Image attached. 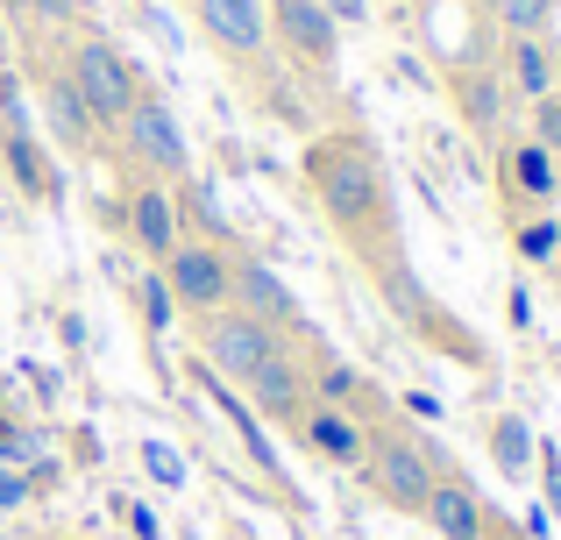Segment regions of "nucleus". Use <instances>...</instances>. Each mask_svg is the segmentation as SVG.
<instances>
[{
	"label": "nucleus",
	"mask_w": 561,
	"mask_h": 540,
	"mask_svg": "<svg viewBox=\"0 0 561 540\" xmlns=\"http://www.w3.org/2000/svg\"><path fill=\"white\" fill-rule=\"evenodd\" d=\"M142 462H150V476H157V484H179V476H185V470H179V456H171L164 441H150V448H142Z\"/></svg>",
	"instance_id": "nucleus-25"
},
{
	"label": "nucleus",
	"mask_w": 561,
	"mask_h": 540,
	"mask_svg": "<svg viewBox=\"0 0 561 540\" xmlns=\"http://www.w3.org/2000/svg\"><path fill=\"white\" fill-rule=\"evenodd\" d=\"M271 356H285V342H277L271 320L242 313V306H214V313H199V363L214 377L249 384V377H256Z\"/></svg>",
	"instance_id": "nucleus-3"
},
{
	"label": "nucleus",
	"mask_w": 561,
	"mask_h": 540,
	"mask_svg": "<svg viewBox=\"0 0 561 540\" xmlns=\"http://www.w3.org/2000/svg\"><path fill=\"white\" fill-rule=\"evenodd\" d=\"M512 85H519L526 100H548L554 93V57L540 36H512Z\"/></svg>",
	"instance_id": "nucleus-16"
},
{
	"label": "nucleus",
	"mask_w": 561,
	"mask_h": 540,
	"mask_svg": "<svg viewBox=\"0 0 561 540\" xmlns=\"http://www.w3.org/2000/svg\"><path fill=\"white\" fill-rule=\"evenodd\" d=\"M420 519H426V527H434L440 540H477V533H483V519H491V513H483V498H477V491H469L462 476L448 470V476H440L434 491H426Z\"/></svg>",
	"instance_id": "nucleus-10"
},
{
	"label": "nucleus",
	"mask_w": 561,
	"mask_h": 540,
	"mask_svg": "<svg viewBox=\"0 0 561 540\" xmlns=\"http://www.w3.org/2000/svg\"><path fill=\"white\" fill-rule=\"evenodd\" d=\"M462 107H469V122H477V128H491L497 122V85L491 79H462Z\"/></svg>",
	"instance_id": "nucleus-22"
},
{
	"label": "nucleus",
	"mask_w": 561,
	"mask_h": 540,
	"mask_svg": "<svg viewBox=\"0 0 561 540\" xmlns=\"http://www.w3.org/2000/svg\"><path fill=\"white\" fill-rule=\"evenodd\" d=\"M0 157H8V171H14V185H22L28 199H50L57 207V171H50V157H43V142H36V128H0Z\"/></svg>",
	"instance_id": "nucleus-15"
},
{
	"label": "nucleus",
	"mask_w": 561,
	"mask_h": 540,
	"mask_svg": "<svg viewBox=\"0 0 561 540\" xmlns=\"http://www.w3.org/2000/svg\"><path fill=\"white\" fill-rule=\"evenodd\" d=\"M554 228H561V214H554Z\"/></svg>",
	"instance_id": "nucleus-31"
},
{
	"label": "nucleus",
	"mask_w": 561,
	"mask_h": 540,
	"mask_svg": "<svg viewBox=\"0 0 561 540\" xmlns=\"http://www.w3.org/2000/svg\"><path fill=\"white\" fill-rule=\"evenodd\" d=\"M491 14L512 28V36H540L548 14H554V0H491Z\"/></svg>",
	"instance_id": "nucleus-19"
},
{
	"label": "nucleus",
	"mask_w": 561,
	"mask_h": 540,
	"mask_svg": "<svg viewBox=\"0 0 561 540\" xmlns=\"http://www.w3.org/2000/svg\"><path fill=\"white\" fill-rule=\"evenodd\" d=\"M271 8V36L285 43L299 65L328 71L334 57H342V22L328 14V0H263Z\"/></svg>",
	"instance_id": "nucleus-7"
},
{
	"label": "nucleus",
	"mask_w": 561,
	"mask_h": 540,
	"mask_svg": "<svg viewBox=\"0 0 561 540\" xmlns=\"http://www.w3.org/2000/svg\"><path fill=\"white\" fill-rule=\"evenodd\" d=\"M519 256H526V264H554V256H561V228L554 221H526L519 228Z\"/></svg>",
	"instance_id": "nucleus-20"
},
{
	"label": "nucleus",
	"mask_w": 561,
	"mask_h": 540,
	"mask_svg": "<svg viewBox=\"0 0 561 540\" xmlns=\"http://www.w3.org/2000/svg\"><path fill=\"white\" fill-rule=\"evenodd\" d=\"M128 242H136L142 256H157V264L185 242V214H179V199L164 193V179H150V185L128 193Z\"/></svg>",
	"instance_id": "nucleus-9"
},
{
	"label": "nucleus",
	"mask_w": 561,
	"mask_h": 540,
	"mask_svg": "<svg viewBox=\"0 0 561 540\" xmlns=\"http://www.w3.org/2000/svg\"><path fill=\"white\" fill-rule=\"evenodd\" d=\"M122 150L136 157L142 171H157V179H185L192 171L185 128H179V114H171L157 93H136V107L122 114Z\"/></svg>",
	"instance_id": "nucleus-5"
},
{
	"label": "nucleus",
	"mask_w": 561,
	"mask_h": 540,
	"mask_svg": "<svg viewBox=\"0 0 561 540\" xmlns=\"http://www.w3.org/2000/svg\"><path fill=\"white\" fill-rule=\"evenodd\" d=\"M164 285L171 299H179V313H214V306H228L234 291V256L220 250V242H179V250L164 256Z\"/></svg>",
	"instance_id": "nucleus-6"
},
{
	"label": "nucleus",
	"mask_w": 561,
	"mask_h": 540,
	"mask_svg": "<svg viewBox=\"0 0 561 540\" xmlns=\"http://www.w3.org/2000/svg\"><path fill=\"white\" fill-rule=\"evenodd\" d=\"M228 306H242V313L271 320V328H291V320H299V299H291V285H285V277H277L271 264H234V291H228Z\"/></svg>",
	"instance_id": "nucleus-11"
},
{
	"label": "nucleus",
	"mask_w": 561,
	"mask_h": 540,
	"mask_svg": "<svg viewBox=\"0 0 561 540\" xmlns=\"http://www.w3.org/2000/svg\"><path fill=\"white\" fill-rule=\"evenodd\" d=\"M491 456H497V470H526V462H534V434H526L519 413H505L491 427Z\"/></svg>",
	"instance_id": "nucleus-18"
},
{
	"label": "nucleus",
	"mask_w": 561,
	"mask_h": 540,
	"mask_svg": "<svg viewBox=\"0 0 561 540\" xmlns=\"http://www.w3.org/2000/svg\"><path fill=\"white\" fill-rule=\"evenodd\" d=\"M540 456V484H548V505L561 513V448H534Z\"/></svg>",
	"instance_id": "nucleus-26"
},
{
	"label": "nucleus",
	"mask_w": 561,
	"mask_h": 540,
	"mask_svg": "<svg viewBox=\"0 0 561 540\" xmlns=\"http://www.w3.org/2000/svg\"><path fill=\"white\" fill-rule=\"evenodd\" d=\"M65 79H71V93L85 100V114H93L100 128H122V114L136 107V93H142L136 65H128L107 36H79V43H71Z\"/></svg>",
	"instance_id": "nucleus-4"
},
{
	"label": "nucleus",
	"mask_w": 561,
	"mask_h": 540,
	"mask_svg": "<svg viewBox=\"0 0 561 540\" xmlns=\"http://www.w3.org/2000/svg\"><path fill=\"white\" fill-rule=\"evenodd\" d=\"M43 122H50V136L65 142L71 157H85V150L100 142V122L85 114V100L71 93V79H65V71H43Z\"/></svg>",
	"instance_id": "nucleus-12"
},
{
	"label": "nucleus",
	"mask_w": 561,
	"mask_h": 540,
	"mask_svg": "<svg viewBox=\"0 0 561 540\" xmlns=\"http://www.w3.org/2000/svg\"><path fill=\"white\" fill-rule=\"evenodd\" d=\"M477 540H526V533H519V527H505V519H483V533H477Z\"/></svg>",
	"instance_id": "nucleus-28"
},
{
	"label": "nucleus",
	"mask_w": 561,
	"mask_h": 540,
	"mask_svg": "<svg viewBox=\"0 0 561 540\" xmlns=\"http://www.w3.org/2000/svg\"><path fill=\"white\" fill-rule=\"evenodd\" d=\"M249 399H256L263 420H291V427H299V413H306V377H299V363H291V356H271L256 377H249Z\"/></svg>",
	"instance_id": "nucleus-14"
},
{
	"label": "nucleus",
	"mask_w": 561,
	"mask_h": 540,
	"mask_svg": "<svg viewBox=\"0 0 561 540\" xmlns=\"http://www.w3.org/2000/svg\"><path fill=\"white\" fill-rule=\"evenodd\" d=\"M28 491H36V484H28L22 470H8V462H0V513H22V505H28Z\"/></svg>",
	"instance_id": "nucleus-23"
},
{
	"label": "nucleus",
	"mask_w": 561,
	"mask_h": 540,
	"mask_svg": "<svg viewBox=\"0 0 561 540\" xmlns=\"http://www.w3.org/2000/svg\"><path fill=\"white\" fill-rule=\"evenodd\" d=\"M43 22H79V0H28Z\"/></svg>",
	"instance_id": "nucleus-27"
},
{
	"label": "nucleus",
	"mask_w": 561,
	"mask_h": 540,
	"mask_svg": "<svg viewBox=\"0 0 561 540\" xmlns=\"http://www.w3.org/2000/svg\"><path fill=\"white\" fill-rule=\"evenodd\" d=\"M192 22L220 57H256L271 43V8L263 0H192Z\"/></svg>",
	"instance_id": "nucleus-8"
},
{
	"label": "nucleus",
	"mask_w": 561,
	"mask_h": 540,
	"mask_svg": "<svg viewBox=\"0 0 561 540\" xmlns=\"http://www.w3.org/2000/svg\"><path fill=\"white\" fill-rule=\"evenodd\" d=\"M363 476H370V491L391 513H420L426 505V491L440 484V462H434V448L426 441H412V434H398V427H377V434H363V462H356Z\"/></svg>",
	"instance_id": "nucleus-2"
},
{
	"label": "nucleus",
	"mask_w": 561,
	"mask_h": 540,
	"mask_svg": "<svg viewBox=\"0 0 561 540\" xmlns=\"http://www.w3.org/2000/svg\"><path fill=\"white\" fill-rule=\"evenodd\" d=\"M534 114H540V150H561V100H534Z\"/></svg>",
	"instance_id": "nucleus-24"
},
{
	"label": "nucleus",
	"mask_w": 561,
	"mask_h": 540,
	"mask_svg": "<svg viewBox=\"0 0 561 540\" xmlns=\"http://www.w3.org/2000/svg\"><path fill=\"white\" fill-rule=\"evenodd\" d=\"M391 8H405V0H391Z\"/></svg>",
	"instance_id": "nucleus-30"
},
{
	"label": "nucleus",
	"mask_w": 561,
	"mask_h": 540,
	"mask_svg": "<svg viewBox=\"0 0 561 540\" xmlns=\"http://www.w3.org/2000/svg\"><path fill=\"white\" fill-rule=\"evenodd\" d=\"M171 313H179V299H171L164 271H157V277H142V320H150V328H171Z\"/></svg>",
	"instance_id": "nucleus-21"
},
{
	"label": "nucleus",
	"mask_w": 561,
	"mask_h": 540,
	"mask_svg": "<svg viewBox=\"0 0 561 540\" xmlns=\"http://www.w3.org/2000/svg\"><path fill=\"white\" fill-rule=\"evenodd\" d=\"M505 171H512V193H526V199H554V193H561L554 157L540 150V142H519V150L505 157Z\"/></svg>",
	"instance_id": "nucleus-17"
},
{
	"label": "nucleus",
	"mask_w": 561,
	"mask_h": 540,
	"mask_svg": "<svg viewBox=\"0 0 561 540\" xmlns=\"http://www.w3.org/2000/svg\"><path fill=\"white\" fill-rule=\"evenodd\" d=\"M299 434H306V448H313V456L342 462V470H356V462H363V427H356V413H348V405H306V413H299Z\"/></svg>",
	"instance_id": "nucleus-13"
},
{
	"label": "nucleus",
	"mask_w": 561,
	"mask_h": 540,
	"mask_svg": "<svg viewBox=\"0 0 561 540\" xmlns=\"http://www.w3.org/2000/svg\"><path fill=\"white\" fill-rule=\"evenodd\" d=\"M306 193L313 207L334 221V235L377 271L383 299H398V313L420 320V291L405 277V256H398V207H391V185H383V164L363 136H320L306 150Z\"/></svg>",
	"instance_id": "nucleus-1"
},
{
	"label": "nucleus",
	"mask_w": 561,
	"mask_h": 540,
	"mask_svg": "<svg viewBox=\"0 0 561 540\" xmlns=\"http://www.w3.org/2000/svg\"><path fill=\"white\" fill-rule=\"evenodd\" d=\"M328 14L334 22H363V0H328Z\"/></svg>",
	"instance_id": "nucleus-29"
}]
</instances>
